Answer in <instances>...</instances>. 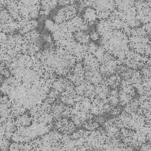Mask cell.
Returning a JSON list of instances; mask_svg holds the SVG:
<instances>
[{
    "instance_id": "cell-15",
    "label": "cell",
    "mask_w": 151,
    "mask_h": 151,
    "mask_svg": "<svg viewBox=\"0 0 151 151\" xmlns=\"http://www.w3.org/2000/svg\"><path fill=\"white\" fill-rule=\"evenodd\" d=\"M55 120L56 122V128L58 129V131L61 132L64 130V131L63 132L64 134L65 133H67L68 134H70L74 130L75 128H76V127L74 126L73 122L71 120L70 121L68 122V118L66 119L64 118L62 120L60 119V117L56 119L58 120L57 122L55 119L53 117V118Z\"/></svg>"
},
{
    "instance_id": "cell-3",
    "label": "cell",
    "mask_w": 151,
    "mask_h": 151,
    "mask_svg": "<svg viewBox=\"0 0 151 151\" xmlns=\"http://www.w3.org/2000/svg\"><path fill=\"white\" fill-rule=\"evenodd\" d=\"M51 109L50 106L43 113L31 117L32 124L29 127L17 126L18 130L12 133L11 137L12 139L17 143L28 142L38 138L40 136L47 133L51 128L53 129L52 121V118L55 116L50 110Z\"/></svg>"
},
{
    "instance_id": "cell-11",
    "label": "cell",
    "mask_w": 151,
    "mask_h": 151,
    "mask_svg": "<svg viewBox=\"0 0 151 151\" xmlns=\"http://www.w3.org/2000/svg\"><path fill=\"white\" fill-rule=\"evenodd\" d=\"M88 53H91L96 57L99 63L104 65L109 58V54L106 53L105 49L101 46H98L91 42L87 46Z\"/></svg>"
},
{
    "instance_id": "cell-6",
    "label": "cell",
    "mask_w": 151,
    "mask_h": 151,
    "mask_svg": "<svg viewBox=\"0 0 151 151\" xmlns=\"http://www.w3.org/2000/svg\"><path fill=\"white\" fill-rule=\"evenodd\" d=\"M64 135L58 131H55V129L52 132L49 131L47 133L40 136L42 139L40 140L39 137L33 140L32 143L37 145L34 151H62L58 147L61 143L58 140Z\"/></svg>"
},
{
    "instance_id": "cell-22",
    "label": "cell",
    "mask_w": 151,
    "mask_h": 151,
    "mask_svg": "<svg viewBox=\"0 0 151 151\" xmlns=\"http://www.w3.org/2000/svg\"><path fill=\"white\" fill-rule=\"evenodd\" d=\"M40 32L38 31L35 28L23 35L22 39L23 40L30 43H38V40L41 39L40 37Z\"/></svg>"
},
{
    "instance_id": "cell-12",
    "label": "cell",
    "mask_w": 151,
    "mask_h": 151,
    "mask_svg": "<svg viewBox=\"0 0 151 151\" xmlns=\"http://www.w3.org/2000/svg\"><path fill=\"white\" fill-rule=\"evenodd\" d=\"M99 67L91 70L85 71L84 78L86 82L97 86L106 83L104 77L101 76L102 74L99 72Z\"/></svg>"
},
{
    "instance_id": "cell-13",
    "label": "cell",
    "mask_w": 151,
    "mask_h": 151,
    "mask_svg": "<svg viewBox=\"0 0 151 151\" xmlns=\"http://www.w3.org/2000/svg\"><path fill=\"white\" fill-rule=\"evenodd\" d=\"M122 63V61L118 60H110L105 62L104 65L101 64L99 65V71L102 74L103 77H107L111 73H116L115 70H117V64L120 65Z\"/></svg>"
},
{
    "instance_id": "cell-23",
    "label": "cell",
    "mask_w": 151,
    "mask_h": 151,
    "mask_svg": "<svg viewBox=\"0 0 151 151\" xmlns=\"http://www.w3.org/2000/svg\"><path fill=\"white\" fill-rule=\"evenodd\" d=\"M73 32L75 33L73 35L74 39H76L77 41L80 42L83 45L88 44L90 40V34L85 33L83 30L74 31Z\"/></svg>"
},
{
    "instance_id": "cell-14",
    "label": "cell",
    "mask_w": 151,
    "mask_h": 151,
    "mask_svg": "<svg viewBox=\"0 0 151 151\" xmlns=\"http://www.w3.org/2000/svg\"><path fill=\"white\" fill-rule=\"evenodd\" d=\"M95 57L94 55L91 53L86 54L78 63H82L81 65H83L82 67L85 71L91 70L98 68L101 64Z\"/></svg>"
},
{
    "instance_id": "cell-24",
    "label": "cell",
    "mask_w": 151,
    "mask_h": 151,
    "mask_svg": "<svg viewBox=\"0 0 151 151\" xmlns=\"http://www.w3.org/2000/svg\"><path fill=\"white\" fill-rule=\"evenodd\" d=\"M27 114V113L26 115L23 114L21 116L18 115L17 118V121L15 122V125L17 126L21 125L23 127H27L29 125L31 119L28 117Z\"/></svg>"
},
{
    "instance_id": "cell-10",
    "label": "cell",
    "mask_w": 151,
    "mask_h": 151,
    "mask_svg": "<svg viewBox=\"0 0 151 151\" xmlns=\"http://www.w3.org/2000/svg\"><path fill=\"white\" fill-rule=\"evenodd\" d=\"M68 30L73 32L80 30L85 31L88 28V26L84 24L83 19L80 14H78L73 18L63 22Z\"/></svg>"
},
{
    "instance_id": "cell-27",
    "label": "cell",
    "mask_w": 151,
    "mask_h": 151,
    "mask_svg": "<svg viewBox=\"0 0 151 151\" xmlns=\"http://www.w3.org/2000/svg\"><path fill=\"white\" fill-rule=\"evenodd\" d=\"M9 139L0 140V150H7L10 143L9 142Z\"/></svg>"
},
{
    "instance_id": "cell-21",
    "label": "cell",
    "mask_w": 151,
    "mask_h": 151,
    "mask_svg": "<svg viewBox=\"0 0 151 151\" xmlns=\"http://www.w3.org/2000/svg\"><path fill=\"white\" fill-rule=\"evenodd\" d=\"M85 13L83 15V22L85 24L89 25L90 27L93 24L97 18L96 11L91 8H87L85 11Z\"/></svg>"
},
{
    "instance_id": "cell-30",
    "label": "cell",
    "mask_w": 151,
    "mask_h": 151,
    "mask_svg": "<svg viewBox=\"0 0 151 151\" xmlns=\"http://www.w3.org/2000/svg\"><path fill=\"white\" fill-rule=\"evenodd\" d=\"M9 35H6L5 33L3 32L0 29V46L4 43L9 38Z\"/></svg>"
},
{
    "instance_id": "cell-32",
    "label": "cell",
    "mask_w": 151,
    "mask_h": 151,
    "mask_svg": "<svg viewBox=\"0 0 151 151\" xmlns=\"http://www.w3.org/2000/svg\"><path fill=\"white\" fill-rule=\"evenodd\" d=\"M99 35L97 32H95L94 30L90 34V38L92 39L93 40H95L98 39H99L98 37Z\"/></svg>"
},
{
    "instance_id": "cell-5",
    "label": "cell",
    "mask_w": 151,
    "mask_h": 151,
    "mask_svg": "<svg viewBox=\"0 0 151 151\" xmlns=\"http://www.w3.org/2000/svg\"><path fill=\"white\" fill-rule=\"evenodd\" d=\"M90 131L82 129L70 136L65 133L63 138L58 140L62 142L59 145V147L62 151H81V147L84 146Z\"/></svg>"
},
{
    "instance_id": "cell-4",
    "label": "cell",
    "mask_w": 151,
    "mask_h": 151,
    "mask_svg": "<svg viewBox=\"0 0 151 151\" xmlns=\"http://www.w3.org/2000/svg\"><path fill=\"white\" fill-rule=\"evenodd\" d=\"M79 2L81 4L78 14L88 6L96 9L97 18L100 20L108 18L115 8V0H79Z\"/></svg>"
},
{
    "instance_id": "cell-20",
    "label": "cell",
    "mask_w": 151,
    "mask_h": 151,
    "mask_svg": "<svg viewBox=\"0 0 151 151\" xmlns=\"http://www.w3.org/2000/svg\"><path fill=\"white\" fill-rule=\"evenodd\" d=\"M57 0H40V3L43 10L40 11V15H49L50 11L57 5Z\"/></svg>"
},
{
    "instance_id": "cell-35",
    "label": "cell",
    "mask_w": 151,
    "mask_h": 151,
    "mask_svg": "<svg viewBox=\"0 0 151 151\" xmlns=\"http://www.w3.org/2000/svg\"><path fill=\"white\" fill-rule=\"evenodd\" d=\"M120 111V109H119L116 110L117 112L119 113V111Z\"/></svg>"
},
{
    "instance_id": "cell-18",
    "label": "cell",
    "mask_w": 151,
    "mask_h": 151,
    "mask_svg": "<svg viewBox=\"0 0 151 151\" xmlns=\"http://www.w3.org/2000/svg\"><path fill=\"white\" fill-rule=\"evenodd\" d=\"M62 77L60 76L58 79H56L51 86V88H54L59 94L61 92H63L64 90H66L68 87L72 83L67 78H63Z\"/></svg>"
},
{
    "instance_id": "cell-26",
    "label": "cell",
    "mask_w": 151,
    "mask_h": 151,
    "mask_svg": "<svg viewBox=\"0 0 151 151\" xmlns=\"http://www.w3.org/2000/svg\"><path fill=\"white\" fill-rule=\"evenodd\" d=\"M136 70H134L132 73L131 76L132 78H130L131 84H140L142 83L143 80L141 78L142 74L140 75L139 71L136 72Z\"/></svg>"
},
{
    "instance_id": "cell-28",
    "label": "cell",
    "mask_w": 151,
    "mask_h": 151,
    "mask_svg": "<svg viewBox=\"0 0 151 151\" xmlns=\"http://www.w3.org/2000/svg\"><path fill=\"white\" fill-rule=\"evenodd\" d=\"M144 66L145 67L144 68H143L142 69V70L143 72L142 73L140 71V73H141L142 74H144L143 76H146L149 77H151V67L150 66H149V65H147Z\"/></svg>"
},
{
    "instance_id": "cell-36",
    "label": "cell",
    "mask_w": 151,
    "mask_h": 151,
    "mask_svg": "<svg viewBox=\"0 0 151 151\" xmlns=\"http://www.w3.org/2000/svg\"><path fill=\"white\" fill-rule=\"evenodd\" d=\"M111 107H113L114 106H115L114 105H113V104H111Z\"/></svg>"
},
{
    "instance_id": "cell-37",
    "label": "cell",
    "mask_w": 151,
    "mask_h": 151,
    "mask_svg": "<svg viewBox=\"0 0 151 151\" xmlns=\"http://www.w3.org/2000/svg\"><path fill=\"white\" fill-rule=\"evenodd\" d=\"M127 127H128V128H130V126L129 125Z\"/></svg>"
},
{
    "instance_id": "cell-16",
    "label": "cell",
    "mask_w": 151,
    "mask_h": 151,
    "mask_svg": "<svg viewBox=\"0 0 151 151\" xmlns=\"http://www.w3.org/2000/svg\"><path fill=\"white\" fill-rule=\"evenodd\" d=\"M38 23L35 19L27 20L22 19L19 21L18 29L20 33L24 35L30 31L35 29Z\"/></svg>"
},
{
    "instance_id": "cell-25",
    "label": "cell",
    "mask_w": 151,
    "mask_h": 151,
    "mask_svg": "<svg viewBox=\"0 0 151 151\" xmlns=\"http://www.w3.org/2000/svg\"><path fill=\"white\" fill-rule=\"evenodd\" d=\"M56 101L54 104H52V109L53 111H52L54 114L55 115L56 118L60 117V113L63 111L66 110L68 107H66L64 105V104L60 102V104L59 105L57 104L55 106Z\"/></svg>"
},
{
    "instance_id": "cell-29",
    "label": "cell",
    "mask_w": 151,
    "mask_h": 151,
    "mask_svg": "<svg viewBox=\"0 0 151 151\" xmlns=\"http://www.w3.org/2000/svg\"><path fill=\"white\" fill-rule=\"evenodd\" d=\"M58 3H59V5L64 6L66 5H73L74 0H57Z\"/></svg>"
},
{
    "instance_id": "cell-33",
    "label": "cell",
    "mask_w": 151,
    "mask_h": 151,
    "mask_svg": "<svg viewBox=\"0 0 151 151\" xmlns=\"http://www.w3.org/2000/svg\"><path fill=\"white\" fill-rule=\"evenodd\" d=\"M151 22H149L144 24L143 26L144 27L145 30L147 33L151 35Z\"/></svg>"
},
{
    "instance_id": "cell-9",
    "label": "cell",
    "mask_w": 151,
    "mask_h": 151,
    "mask_svg": "<svg viewBox=\"0 0 151 151\" xmlns=\"http://www.w3.org/2000/svg\"><path fill=\"white\" fill-rule=\"evenodd\" d=\"M77 5L74 4L72 5L63 6L58 10L56 15L53 18L55 23L59 25L77 16L78 9L76 7Z\"/></svg>"
},
{
    "instance_id": "cell-7",
    "label": "cell",
    "mask_w": 151,
    "mask_h": 151,
    "mask_svg": "<svg viewBox=\"0 0 151 151\" xmlns=\"http://www.w3.org/2000/svg\"><path fill=\"white\" fill-rule=\"evenodd\" d=\"M151 0H149L148 2L144 0H136L134 2V6L137 13L135 19L143 24L151 22Z\"/></svg>"
},
{
    "instance_id": "cell-17",
    "label": "cell",
    "mask_w": 151,
    "mask_h": 151,
    "mask_svg": "<svg viewBox=\"0 0 151 151\" xmlns=\"http://www.w3.org/2000/svg\"><path fill=\"white\" fill-rule=\"evenodd\" d=\"M40 45L38 43H31L23 40L20 51L22 53L30 56L40 51Z\"/></svg>"
},
{
    "instance_id": "cell-31",
    "label": "cell",
    "mask_w": 151,
    "mask_h": 151,
    "mask_svg": "<svg viewBox=\"0 0 151 151\" xmlns=\"http://www.w3.org/2000/svg\"><path fill=\"white\" fill-rule=\"evenodd\" d=\"M9 68H6L4 69V70H0V73L2 75L4 76L5 77H7L8 78L10 77L11 73L8 70Z\"/></svg>"
},
{
    "instance_id": "cell-2",
    "label": "cell",
    "mask_w": 151,
    "mask_h": 151,
    "mask_svg": "<svg viewBox=\"0 0 151 151\" xmlns=\"http://www.w3.org/2000/svg\"><path fill=\"white\" fill-rule=\"evenodd\" d=\"M50 48L41 52L35 53L33 57L35 62L40 68L47 71L54 72L60 76L65 77L70 73L71 70L76 64V57L65 51L63 52L56 51L50 43Z\"/></svg>"
},
{
    "instance_id": "cell-1",
    "label": "cell",
    "mask_w": 151,
    "mask_h": 151,
    "mask_svg": "<svg viewBox=\"0 0 151 151\" xmlns=\"http://www.w3.org/2000/svg\"><path fill=\"white\" fill-rule=\"evenodd\" d=\"M97 33L102 36L99 39L101 46L106 50L105 53L114 55V57L119 58L118 60L123 61L129 52V37L123 28L118 29L112 25L109 18L101 19L97 23Z\"/></svg>"
},
{
    "instance_id": "cell-8",
    "label": "cell",
    "mask_w": 151,
    "mask_h": 151,
    "mask_svg": "<svg viewBox=\"0 0 151 151\" xmlns=\"http://www.w3.org/2000/svg\"><path fill=\"white\" fill-rule=\"evenodd\" d=\"M129 48L134 49L137 53L145 55L146 52L151 48V41L149 39L148 35L135 36L129 37Z\"/></svg>"
},
{
    "instance_id": "cell-19",
    "label": "cell",
    "mask_w": 151,
    "mask_h": 151,
    "mask_svg": "<svg viewBox=\"0 0 151 151\" xmlns=\"http://www.w3.org/2000/svg\"><path fill=\"white\" fill-rule=\"evenodd\" d=\"M136 0H115V8L116 11L124 12L134 7V2Z\"/></svg>"
},
{
    "instance_id": "cell-34",
    "label": "cell",
    "mask_w": 151,
    "mask_h": 151,
    "mask_svg": "<svg viewBox=\"0 0 151 151\" xmlns=\"http://www.w3.org/2000/svg\"><path fill=\"white\" fill-rule=\"evenodd\" d=\"M43 38L45 39V41H47L50 43L51 42H54V41H52V39L51 36H50V34H49V36H44V37H43Z\"/></svg>"
}]
</instances>
